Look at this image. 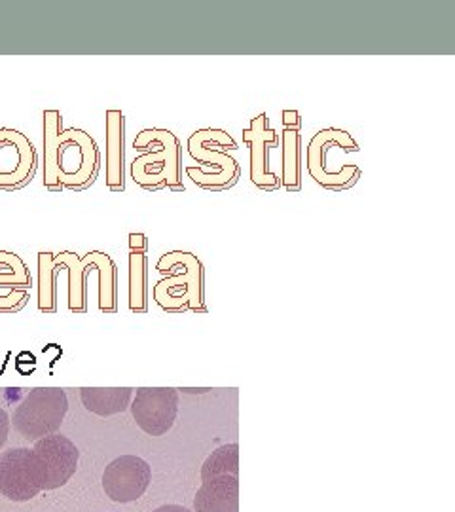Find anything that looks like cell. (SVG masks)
Listing matches in <instances>:
<instances>
[{
	"label": "cell",
	"instance_id": "7402d4cb",
	"mask_svg": "<svg viewBox=\"0 0 455 512\" xmlns=\"http://www.w3.org/2000/svg\"><path fill=\"white\" fill-rule=\"evenodd\" d=\"M283 128L302 129V114L298 110H283Z\"/></svg>",
	"mask_w": 455,
	"mask_h": 512
},
{
	"label": "cell",
	"instance_id": "e0dca14e",
	"mask_svg": "<svg viewBox=\"0 0 455 512\" xmlns=\"http://www.w3.org/2000/svg\"><path fill=\"white\" fill-rule=\"evenodd\" d=\"M283 148V173L281 186L296 194L302 190V129L283 128L281 133Z\"/></svg>",
	"mask_w": 455,
	"mask_h": 512
},
{
	"label": "cell",
	"instance_id": "3957f363",
	"mask_svg": "<svg viewBox=\"0 0 455 512\" xmlns=\"http://www.w3.org/2000/svg\"><path fill=\"white\" fill-rule=\"evenodd\" d=\"M213 147L228 148V150L239 148L234 137L224 129H198L186 141L188 154L198 164L213 167V173H207L203 167H194V165H188L184 171L188 179H192V183L200 186L201 190L217 194L236 186L241 177V165L237 164L236 158H232L228 152L213 150Z\"/></svg>",
	"mask_w": 455,
	"mask_h": 512
},
{
	"label": "cell",
	"instance_id": "8fae6325",
	"mask_svg": "<svg viewBox=\"0 0 455 512\" xmlns=\"http://www.w3.org/2000/svg\"><path fill=\"white\" fill-rule=\"evenodd\" d=\"M152 482V469L137 456L116 458L103 475V490L116 503H131L145 495Z\"/></svg>",
	"mask_w": 455,
	"mask_h": 512
},
{
	"label": "cell",
	"instance_id": "52a82bcc",
	"mask_svg": "<svg viewBox=\"0 0 455 512\" xmlns=\"http://www.w3.org/2000/svg\"><path fill=\"white\" fill-rule=\"evenodd\" d=\"M33 454L37 459L38 478L42 490H57L65 486L78 469L80 452L76 444L59 433L37 440Z\"/></svg>",
	"mask_w": 455,
	"mask_h": 512
},
{
	"label": "cell",
	"instance_id": "ba28073f",
	"mask_svg": "<svg viewBox=\"0 0 455 512\" xmlns=\"http://www.w3.org/2000/svg\"><path fill=\"white\" fill-rule=\"evenodd\" d=\"M129 410L146 435L162 437L177 420L179 393L173 387H139Z\"/></svg>",
	"mask_w": 455,
	"mask_h": 512
},
{
	"label": "cell",
	"instance_id": "7c38bea8",
	"mask_svg": "<svg viewBox=\"0 0 455 512\" xmlns=\"http://www.w3.org/2000/svg\"><path fill=\"white\" fill-rule=\"evenodd\" d=\"M33 285L27 264L12 251H0V311H18L25 306Z\"/></svg>",
	"mask_w": 455,
	"mask_h": 512
},
{
	"label": "cell",
	"instance_id": "9c48e42d",
	"mask_svg": "<svg viewBox=\"0 0 455 512\" xmlns=\"http://www.w3.org/2000/svg\"><path fill=\"white\" fill-rule=\"evenodd\" d=\"M42 492L37 459L31 448H10L0 454V494L25 503Z\"/></svg>",
	"mask_w": 455,
	"mask_h": 512
},
{
	"label": "cell",
	"instance_id": "cb8c5ba5",
	"mask_svg": "<svg viewBox=\"0 0 455 512\" xmlns=\"http://www.w3.org/2000/svg\"><path fill=\"white\" fill-rule=\"evenodd\" d=\"M152 512H192L188 511L186 507H181V505H164V507H160V509H156V511Z\"/></svg>",
	"mask_w": 455,
	"mask_h": 512
},
{
	"label": "cell",
	"instance_id": "2e32d148",
	"mask_svg": "<svg viewBox=\"0 0 455 512\" xmlns=\"http://www.w3.org/2000/svg\"><path fill=\"white\" fill-rule=\"evenodd\" d=\"M133 391L131 387H82L80 399L91 414L109 418L128 410Z\"/></svg>",
	"mask_w": 455,
	"mask_h": 512
},
{
	"label": "cell",
	"instance_id": "d6986e66",
	"mask_svg": "<svg viewBox=\"0 0 455 512\" xmlns=\"http://www.w3.org/2000/svg\"><path fill=\"white\" fill-rule=\"evenodd\" d=\"M129 308L145 313L148 308V256L129 253Z\"/></svg>",
	"mask_w": 455,
	"mask_h": 512
},
{
	"label": "cell",
	"instance_id": "5bb4252c",
	"mask_svg": "<svg viewBox=\"0 0 455 512\" xmlns=\"http://www.w3.org/2000/svg\"><path fill=\"white\" fill-rule=\"evenodd\" d=\"M152 143H162L167 148L164 164L165 186L171 192L181 194L186 188H184V183H182V148L179 137L173 131H169V129H143L137 135V139L133 141V148L146 152V148H148V145H152Z\"/></svg>",
	"mask_w": 455,
	"mask_h": 512
},
{
	"label": "cell",
	"instance_id": "44dd1931",
	"mask_svg": "<svg viewBox=\"0 0 455 512\" xmlns=\"http://www.w3.org/2000/svg\"><path fill=\"white\" fill-rule=\"evenodd\" d=\"M129 253H135V255H146L148 253L146 234H139V232L129 234Z\"/></svg>",
	"mask_w": 455,
	"mask_h": 512
},
{
	"label": "cell",
	"instance_id": "30bf717a",
	"mask_svg": "<svg viewBox=\"0 0 455 512\" xmlns=\"http://www.w3.org/2000/svg\"><path fill=\"white\" fill-rule=\"evenodd\" d=\"M243 143L249 147V179L258 190L275 192L281 186V179L270 171L268 152L279 145V135L268 126V114L260 112L251 120V126L243 129Z\"/></svg>",
	"mask_w": 455,
	"mask_h": 512
},
{
	"label": "cell",
	"instance_id": "7a4b0ae2",
	"mask_svg": "<svg viewBox=\"0 0 455 512\" xmlns=\"http://www.w3.org/2000/svg\"><path fill=\"white\" fill-rule=\"evenodd\" d=\"M69 274V308L76 313L86 311V281L91 272L99 275V308L107 313L116 311L118 272L110 255L90 251L78 256L73 251L38 253V308L46 313L55 311V285L59 272Z\"/></svg>",
	"mask_w": 455,
	"mask_h": 512
},
{
	"label": "cell",
	"instance_id": "603a6c76",
	"mask_svg": "<svg viewBox=\"0 0 455 512\" xmlns=\"http://www.w3.org/2000/svg\"><path fill=\"white\" fill-rule=\"evenodd\" d=\"M10 433V416L4 408H0V448L6 444Z\"/></svg>",
	"mask_w": 455,
	"mask_h": 512
},
{
	"label": "cell",
	"instance_id": "9a60e30c",
	"mask_svg": "<svg viewBox=\"0 0 455 512\" xmlns=\"http://www.w3.org/2000/svg\"><path fill=\"white\" fill-rule=\"evenodd\" d=\"M196 512H239V478L217 476L201 484L196 499Z\"/></svg>",
	"mask_w": 455,
	"mask_h": 512
},
{
	"label": "cell",
	"instance_id": "6da1fadb",
	"mask_svg": "<svg viewBox=\"0 0 455 512\" xmlns=\"http://www.w3.org/2000/svg\"><path fill=\"white\" fill-rule=\"evenodd\" d=\"M101 152L88 131L63 128L59 110L42 112V181L46 190L80 192L95 183Z\"/></svg>",
	"mask_w": 455,
	"mask_h": 512
},
{
	"label": "cell",
	"instance_id": "ac0fdd59",
	"mask_svg": "<svg viewBox=\"0 0 455 512\" xmlns=\"http://www.w3.org/2000/svg\"><path fill=\"white\" fill-rule=\"evenodd\" d=\"M160 148L143 152L131 164V179L148 192H158L165 188L164 164L167 148L162 143H154ZM150 147V145H148Z\"/></svg>",
	"mask_w": 455,
	"mask_h": 512
},
{
	"label": "cell",
	"instance_id": "4fadbf2b",
	"mask_svg": "<svg viewBox=\"0 0 455 512\" xmlns=\"http://www.w3.org/2000/svg\"><path fill=\"white\" fill-rule=\"evenodd\" d=\"M107 188L114 194L126 190V116L118 109L107 110Z\"/></svg>",
	"mask_w": 455,
	"mask_h": 512
},
{
	"label": "cell",
	"instance_id": "5b68a950",
	"mask_svg": "<svg viewBox=\"0 0 455 512\" xmlns=\"http://www.w3.org/2000/svg\"><path fill=\"white\" fill-rule=\"evenodd\" d=\"M342 148L344 152H359L361 148L346 129L327 128L317 131L308 143V173L315 183L328 192H342L353 188L363 175L359 165L346 164L338 173L327 169L328 150Z\"/></svg>",
	"mask_w": 455,
	"mask_h": 512
},
{
	"label": "cell",
	"instance_id": "277c9868",
	"mask_svg": "<svg viewBox=\"0 0 455 512\" xmlns=\"http://www.w3.org/2000/svg\"><path fill=\"white\" fill-rule=\"evenodd\" d=\"M69 412V397L61 387H37L16 406L12 421L23 439H44L57 433Z\"/></svg>",
	"mask_w": 455,
	"mask_h": 512
},
{
	"label": "cell",
	"instance_id": "8992f818",
	"mask_svg": "<svg viewBox=\"0 0 455 512\" xmlns=\"http://www.w3.org/2000/svg\"><path fill=\"white\" fill-rule=\"evenodd\" d=\"M38 167L35 145L25 133L0 128V190L14 192L33 181Z\"/></svg>",
	"mask_w": 455,
	"mask_h": 512
},
{
	"label": "cell",
	"instance_id": "ffe728a7",
	"mask_svg": "<svg viewBox=\"0 0 455 512\" xmlns=\"http://www.w3.org/2000/svg\"><path fill=\"white\" fill-rule=\"evenodd\" d=\"M239 475V444H224L217 448L201 467V480L217 478V476Z\"/></svg>",
	"mask_w": 455,
	"mask_h": 512
}]
</instances>
